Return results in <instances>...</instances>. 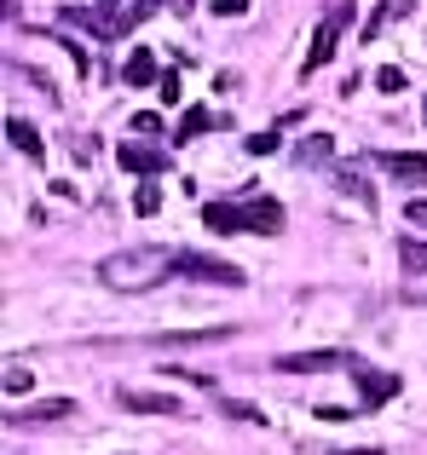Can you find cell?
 I'll use <instances>...</instances> for the list:
<instances>
[{
  "mask_svg": "<svg viewBox=\"0 0 427 455\" xmlns=\"http://www.w3.org/2000/svg\"><path fill=\"white\" fill-rule=\"evenodd\" d=\"M116 162H122L127 173H139V179H157V173H168L173 156L162 150V145H139V139H122V145H116Z\"/></svg>",
  "mask_w": 427,
  "mask_h": 455,
  "instance_id": "cell-8",
  "label": "cell"
},
{
  "mask_svg": "<svg viewBox=\"0 0 427 455\" xmlns=\"http://www.w3.org/2000/svg\"><path fill=\"white\" fill-rule=\"evenodd\" d=\"M375 87H382V92H405V69H399V64H382V69H375Z\"/></svg>",
  "mask_w": 427,
  "mask_h": 455,
  "instance_id": "cell-22",
  "label": "cell"
},
{
  "mask_svg": "<svg viewBox=\"0 0 427 455\" xmlns=\"http://www.w3.org/2000/svg\"><path fill=\"white\" fill-rule=\"evenodd\" d=\"M375 167L405 179V185H427V156L422 150H375Z\"/></svg>",
  "mask_w": 427,
  "mask_h": 455,
  "instance_id": "cell-9",
  "label": "cell"
},
{
  "mask_svg": "<svg viewBox=\"0 0 427 455\" xmlns=\"http://www.w3.org/2000/svg\"><path fill=\"white\" fill-rule=\"evenodd\" d=\"M410 306H427V294H410Z\"/></svg>",
  "mask_w": 427,
  "mask_h": 455,
  "instance_id": "cell-32",
  "label": "cell"
},
{
  "mask_svg": "<svg viewBox=\"0 0 427 455\" xmlns=\"http://www.w3.org/2000/svg\"><path fill=\"white\" fill-rule=\"evenodd\" d=\"M116 398H122V410H133V415H185V403L173 398V392H133V387H122Z\"/></svg>",
  "mask_w": 427,
  "mask_h": 455,
  "instance_id": "cell-10",
  "label": "cell"
},
{
  "mask_svg": "<svg viewBox=\"0 0 427 455\" xmlns=\"http://www.w3.org/2000/svg\"><path fill=\"white\" fill-rule=\"evenodd\" d=\"M64 415H76V403H69V398H46V403H29V410H12L6 421L29 427V421H64Z\"/></svg>",
  "mask_w": 427,
  "mask_h": 455,
  "instance_id": "cell-15",
  "label": "cell"
},
{
  "mask_svg": "<svg viewBox=\"0 0 427 455\" xmlns=\"http://www.w3.org/2000/svg\"><path fill=\"white\" fill-rule=\"evenodd\" d=\"M214 410H220V415H231V421H266V415H260L254 403H243V398H225V392H214Z\"/></svg>",
  "mask_w": 427,
  "mask_h": 455,
  "instance_id": "cell-20",
  "label": "cell"
},
{
  "mask_svg": "<svg viewBox=\"0 0 427 455\" xmlns=\"http://www.w3.org/2000/svg\"><path fill=\"white\" fill-rule=\"evenodd\" d=\"M133 133H162V116L157 110H139L133 116Z\"/></svg>",
  "mask_w": 427,
  "mask_h": 455,
  "instance_id": "cell-26",
  "label": "cell"
},
{
  "mask_svg": "<svg viewBox=\"0 0 427 455\" xmlns=\"http://www.w3.org/2000/svg\"><path fill=\"white\" fill-rule=\"evenodd\" d=\"M157 87H162V99H168V104L180 99V76H173V69H162V81H157Z\"/></svg>",
  "mask_w": 427,
  "mask_h": 455,
  "instance_id": "cell-27",
  "label": "cell"
},
{
  "mask_svg": "<svg viewBox=\"0 0 427 455\" xmlns=\"http://www.w3.org/2000/svg\"><path fill=\"white\" fill-rule=\"evenodd\" d=\"M29 387H35L29 369H23V363H6V392H12V398H18V392H29Z\"/></svg>",
  "mask_w": 427,
  "mask_h": 455,
  "instance_id": "cell-23",
  "label": "cell"
},
{
  "mask_svg": "<svg viewBox=\"0 0 427 455\" xmlns=\"http://www.w3.org/2000/svg\"><path fill=\"white\" fill-rule=\"evenodd\" d=\"M335 455H382V450H335Z\"/></svg>",
  "mask_w": 427,
  "mask_h": 455,
  "instance_id": "cell-31",
  "label": "cell"
},
{
  "mask_svg": "<svg viewBox=\"0 0 427 455\" xmlns=\"http://www.w3.org/2000/svg\"><path fill=\"white\" fill-rule=\"evenodd\" d=\"M410 6H416V0H375V12L364 18V29H359V41H364V46L382 41V29H387L393 18H410Z\"/></svg>",
  "mask_w": 427,
  "mask_h": 455,
  "instance_id": "cell-13",
  "label": "cell"
},
{
  "mask_svg": "<svg viewBox=\"0 0 427 455\" xmlns=\"http://www.w3.org/2000/svg\"><path fill=\"white\" fill-rule=\"evenodd\" d=\"M405 225H416V231H427V196H410V202H405Z\"/></svg>",
  "mask_w": 427,
  "mask_h": 455,
  "instance_id": "cell-25",
  "label": "cell"
},
{
  "mask_svg": "<svg viewBox=\"0 0 427 455\" xmlns=\"http://www.w3.org/2000/svg\"><path fill=\"white\" fill-rule=\"evenodd\" d=\"M278 145H283L278 133H254V139H243V150H248V156H271Z\"/></svg>",
  "mask_w": 427,
  "mask_h": 455,
  "instance_id": "cell-24",
  "label": "cell"
},
{
  "mask_svg": "<svg viewBox=\"0 0 427 455\" xmlns=\"http://www.w3.org/2000/svg\"><path fill=\"white\" fill-rule=\"evenodd\" d=\"M399 266L405 277H427V236H399Z\"/></svg>",
  "mask_w": 427,
  "mask_h": 455,
  "instance_id": "cell-18",
  "label": "cell"
},
{
  "mask_svg": "<svg viewBox=\"0 0 427 455\" xmlns=\"http://www.w3.org/2000/svg\"><path fill=\"white\" fill-rule=\"evenodd\" d=\"M133 213H139V220L162 213V185H139V190H133Z\"/></svg>",
  "mask_w": 427,
  "mask_h": 455,
  "instance_id": "cell-21",
  "label": "cell"
},
{
  "mask_svg": "<svg viewBox=\"0 0 427 455\" xmlns=\"http://www.w3.org/2000/svg\"><path fill=\"white\" fill-rule=\"evenodd\" d=\"M99 277L110 283V289L145 294V289H157L162 277H173V248H162V243H139V248H122V254L99 259Z\"/></svg>",
  "mask_w": 427,
  "mask_h": 455,
  "instance_id": "cell-2",
  "label": "cell"
},
{
  "mask_svg": "<svg viewBox=\"0 0 427 455\" xmlns=\"http://www.w3.org/2000/svg\"><path fill=\"white\" fill-rule=\"evenodd\" d=\"M352 23V0H341V6H329L324 18H318V29H312V46H306V64H301V76L312 81V69H324L329 58H335V46H341V29Z\"/></svg>",
  "mask_w": 427,
  "mask_h": 455,
  "instance_id": "cell-4",
  "label": "cell"
},
{
  "mask_svg": "<svg viewBox=\"0 0 427 455\" xmlns=\"http://www.w3.org/2000/svg\"><path fill=\"white\" fill-rule=\"evenodd\" d=\"M208 127H231V116L208 110V104H191V110L180 116V127H173V145H191V139H203Z\"/></svg>",
  "mask_w": 427,
  "mask_h": 455,
  "instance_id": "cell-11",
  "label": "cell"
},
{
  "mask_svg": "<svg viewBox=\"0 0 427 455\" xmlns=\"http://www.w3.org/2000/svg\"><path fill=\"white\" fill-rule=\"evenodd\" d=\"M335 190L352 196L359 208H375V190H370V179H364V162H335Z\"/></svg>",
  "mask_w": 427,
  "mask_h": 455,
  "instance_id": "cell-12",
  "label": "cell"
},
{
  "mask_svg": "<svg viewBox=\"0 0 427 455\" xmlns=\"http://www.w3.org/2000/svg\"><path fill=\"white\" fill-rule=\"evenodd\" d=\"M58 23H64V29H87L93 41H122V12H110V6H99V0H93V6H64L58 12Z\"/></svg>",
  "mask_w": 427,
  "mask_h": 455,
  "instance_id": "cell-6",
  "label": "cell"
},
{
  "mask_svg": "<svg viewBox=\"0 0 427 455\" xmlns=\"http://www.w3.org/2000/svg\"><path fill=\"white\" fill-rule=\"evenodd\" d=\"M231 323H214V329H173V334H150V346H214V340H231Z\"/></svg>",
  "mask_w": 427,
  "mask_h": 455,
  "instance_id": "cell-14",
  "label": "cell"
},
{
  "mask_svg": "<svg viewBox=\"0 0 427 455\" xmlns=\"http://www.w3.org/2000/svg\"><path fill=\"white\" fill-rule=\"evenodd\" d=\"M122 76H127V87H157L162 69H157V58H150L145 46H133V52H127V69H122Z\"/></svg>",
  "mask_w": 427,
  "mask_h": 455,
  "instance_id": "cell-16",
  "label": "cell"
},
{
  "mask_svg": "<svg viewBox=\"0 0 427 455\" xmlns=\"http://www.w3.org/2000/svg\"><path fill=\"white\" fill-rule=\"evenodd\" d=\"M359 363H364V357L335 352V346H318V352H283L271 369H278V375H329V369H347V375H352Z\"/></svg>",
  "mask_w": 427,
  "mask_h": 455,
  "instance_id": "cell-5",
  "label": "cell"
},
{
  "mask_svg": "<svg viewBox=\"0 0 427 455\" xmlns=\"http://www.w3.org/2000/svg\"><path fill=\"white\" fill-rule=\"evenodd\" d=\"M422 116H427V104H422Z\"/></svg>",
  "mask_w": 427,
  "mask_h": 455,
  "instance_id": "cell-33",
  "label": "cell"
},
{
  "mask_svg": "<svg viewBox=\"0 0 427 455\" xmlns=\"http://www.w3.org/2000/svg\"><path fill=\"white\" fill-rule=\"evenodd\" d=\"M352 387H359V403H364V415H370V410H382L387 398H399V392H405V375L375 369V363H359V369H352Z\"/></svg>",
  "mask_w": 427,
  "mask_h": 455,
  "instance_id": "cell-7",
  "label": "cell"
},
{
  "mask_svg": "<svg viewBox=\"0 0 427 455\" xmlns=\"http://www.w3.org/2000/svg\"><path fill=\"white\" fill-rule=\"evenodd\" d=\"M283 202L278 196H237V202H203V225L220 236H278L283 231Z\"/></svg>",
  "mask_w": 427,
  "mask_h": 455,
  "instance_id": "cell-1",
  "label": "cell"
},
{
  "mask_svg": "<svg viewBox=\"0 0 427 455\" xmlns=\"http://www.w3.org/2000/svg\"><path fill=\"white\" fill-rule=\"evenodd\" d=\"M6 139H12V150L35 156V162H41V156H46V145H41V133H35V127L23 122V116H6Z\"/></svg>",
  "mask_w": 427,
  "mask_h": 455,
  "instance_id": "cell-17",
  "label": "cell"
},
{
  "mask_svg": "<svg viewBox=\"0 0 427 455\" xmlns=\"http://www.w3.org/2000/svg\"><path fill=\"white\" fill-rule=\"evenodd\" d=\"M318 421H352V410H335V403H324V410H312Z\"/></svg>",
  "mask_w": 427,
  "mask_h": 455,
  "instance_id": "cell-29",
  "label": "cell"
},
{
  "mask_svg": "<svg viewBox=\"0 0 427 455\" xmlns=\"http://www.w3.org/2000/svg\"><path fill=\"white\" fill-rule=\"evenodd\" d=\"M214 12H220V18H243L248 0H214Z\"/></svg>",
  "mask_w": 427,
  "mask_h": 455,
  "instance_id": "cell-28",
  "label": "cell"
},
{
  "mask_svg": "<svg viewBox=\"0 0 427 455\" xmlns=\"http://www.w3.org/2000/svg\"><path fill=\"white\" fill-rule=\"evenodd\" d=\"M329 156H335V139H329V133H312V139H301L294 162H301V167H318V162H329Z\"/></svg>",
  "mask_w": 427,
  "mask_h": 455,
  "instance_id": "cell-19",
  "label": "cell"
},
{
  "mask_svg": "<svg viewBox=\"0 0 427 455\" xmlns=\"http://www.w3.org/2000/svg\"><path fill=\"white\" fill-rule=\"evenodd\" d=\"M173 277H191V283H214V289H243V266L220 254H203V248H173Z\"/></svg>",
  "mask_w": 427,
  "mask_h": 455,
  "instance_id": "cell-3",
  "label": "cell"
},
{
  "mask_svg": "<svg viewBox=\"0 0 427 455\" xmlns=\"http://www.w3.org/2000/svg\"><path fill=\"white\" fill-rule=\"evenodd\" d=\"M162 6H168L173 18H191V6H197V0H162Z\"/></svg>",
  "mask_w": 427,
  "mask_h": 455,
  "instance_id": "cell-30",
  "label": "cell"
}]
</instances>
